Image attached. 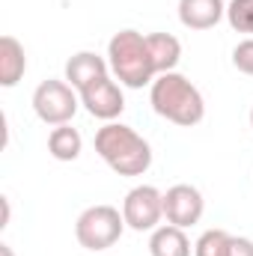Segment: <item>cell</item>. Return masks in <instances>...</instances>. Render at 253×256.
<instances>
[{"instance_id": "obj_5", "label": "cell", "mask_w": 253, "mask_h": 256, "mask_svg": "<svg viewBox=\"0 0 253 256\" xmlns=\"http://www.w3.org/2000/svg\"><path fill=\"white\" fill-rule=\"evenodd\" d=\"M80 92L68 80H42L33 92V110L45 126H68L78 114Z\"/></svg>"}, {"instance_id": "obj_17", "label": "cell", "mask_w": 253, "mask_h": 256, "mask_svg": "<svg viewBox=\"0 0 253 256\" xmlns=\"http://www.w3.org/2000/svg\"><path fill=\"white\" fill-rule=\"evenodd\" d=\"M232 66H236L242 74L253 78V39H244V42H238V45L232 48Z\"/></svg>"}, {"instance_id": "obj_20", "label": "cell", "mask_w": 253, "mask_h": 256, "mask_svg": "<svg viewBox=\"0 0 253 256\" xmlns=\"http://www.w3.org/2000/svg\"><path fill=\"white\" fill-rule=\"evenodd\" d=\"M0 256H15V254H12V248H9V244H0Z\"/></svg>"}, {"instance_id": "obj_6", "label": "cell", "mask_w": 253, "mask_h": 256, "mask_svg": "<svg viewBox=\"0 0 253 256\" xmlns=\"http://www.w3.org/2000/svg\"><path fill=\"white\" fill-rule=\"evenodd\" d=\"M122 218H126V226H131L134 232L158 230V224L164 218V194L155 185L131 188L122 200Z\"/></svg>"}, {"instance_id": "obj_11", "label": "cell", "mask_w": 253, "mask_h": 256, "mask_svg": "<svg viewBox=\"0 0 253 256\" xmlns=\"http://www.w3.org/2000/svg\"><path fill=\"white\" fill-rule=\"evenodd\" d=\"M27 72V54L24 45L15 36H0V86H15Z\"/></svg>"}, {"instance_id": "obj_14", "label": "cell", "mask_w": 253, "mask_h": 256, "mask_svg": "<svg viewBox=\"0 0 253 256\" xmlns=\"http://www.w3.org/2000/svg\"><path fill=\"white\" fill-rule=\"evenodd\" d=\"M84 149V140H80V131L72 126H57L51 128L48 134V152L57 158V161H74Z\"/></svg>"}, {"instance_id": "obj_15", "label": "cell", "mask_w": 253, "mask_h": 256, "mask_svg": "<svg viewBox=\"0 0 253 256\" xmlns=\"http://www.w3.org/2000/svg\"><path fill=\"white\" fill-rule=\"evenodd\" d=\"M226 21L236 33H253V0H230Z\"/></svg>"}, {"instance_id": "obj_4", "label": "cell", "mask_w": 253, "mask_h": 256, "mask_svg": "<svg viewBox=\"0 0 253 256\" xmlns=\"http://www.w3.org/2000/svg\"><path fill=\"white\" fill-rule=\"evenodd\" d=\"M122 230H126V218L120 208L108 206V202H98V206H90L78 214L74 220V238L80 248L92 250V254H102L108 248H114L120 238H122Z\"/></svg>"}, {"instance_id": "obj_1", "label": "cell", "mask_w": 253, "mask_h": 256, "mask_svg": "<svg viewBox=\"0 0 253 256\" xmlns=\"http://www.w3.org/2000/svg\"><path fill=\"white\" fill-rule=\"evenodd\" d=\"M149 102H152V110L173 122V126L190 128L196 122H202L206 116V102H202V92L190 84L185 74L179 72H167V74H158L152 80V90H149Z\"/></svg>"}, {"instance_id": "obj_18", "label": "cell", "mask_w": 253, "mask_h": 256, "mask_svg": "<svg viewBox=\"0 0 253 256\" xmlns=\"http://www.w3.org/2000/svg\"><path fill=\"white\" fill-rule=\"evenodd\" d=\"M224 256H253V242L244 238V236H230L226 248H224Z\"/></svg>"}, {"instance_id": "obj_8", "label": "cell", "mask_w": 253, "mask_h": 256, "mask_svg": "<svg viewBox=\"0 0 253 256\" xmlns=\"http://www.w3.org/2000/svg\"><path fill=\"white\" fill-rule=\"evenodd\" d=\"M80 104L86 108L90 116L104 120V122H114V120L126 110V96H122L120 84L110 80V74H108V78L96 80L92 86H86V90L80 92Z\"/></svg>"}, {"instance_id": "obj_21", "label": "cell", "mask_w": 253, "mask_h": 256, "mask_svg": "<svg viewBox=\"0 0 253 256\" xmlns=\"http://www.w3.org/2000/svg\"><path fill=\"white\" fill-rule=\"evenodd\" d=\"M250 128H253V108H250Z\"/></svg>"}, {"instance_id": "obj_3", "label": "cell", "mask_w": 253, "mask_h": 256, "mask_svg": "<svg viewBox=\"0 0 253 256\" xmlns=\"http://www.w3.org/2000/svg\"><path fill=\"white\" fill-rule=\"evenodd\" d=\"M108 63H110L114 78L128 90H140L158 78L152 54H149V42L137 30L114 33V39L108 42Z\"/></svg>"}, {"instance_id": "obj_2", "label": "cell", "mask_w": 253, "mask_h": 256, "mask_svg": "<svg viewBox=\"0 0 253 256\" xmlns=\"http://www.w3.org/2000/svg\"><path fill=\"white\" fill-rule=\"evenodd\" d=\"M96 152L120 176H143L152 167V146L131 126L108 122L96 131Z\"/></svg>"}, {"instance_id": "obj_9", "label": "cell", "mask_w": 253, "mask_h": 256, "mask_svg": "<svg viewBox=\"0 0 253 256\" xmlns=\"http://www.w3.org/2000/svg\"><path fill=\"white\" fill-rule=\"evenodd\" d=\"M108 72H110V63H108L104 57H98L96 51H78V54H72V57L66 60V80H68L78 92H84V90L92 86L96 80L108 78Z\"/></svg>"}, {"instance_id": "obj_10", "label": "cell", "mask_w": 253, "mask_h": 256, "mask_svg": "<svg viewBox=\"0 0 253 256\" xmlns=\"http://www.w3.org/2000/svg\"><path fill=\"white\" fill-rule=\"evenodd\" d=\"M224 15V0H179V21L188 30H212Z\"/></svg>"}, {"instance_id": "obj_16", "label": "cell", "mask_w": 253, "mask_h": 256, "mask_svg": "<svg viewBox=\"0 0 253 256\" xmlns=\"http://www.w3.org/2000/svg\"><path fill=\"white\" fill-rule=\"evenodd\" d=\"M226 238H230L226 230H206L194 244V256H224Z\"/></svg>"}, {"instance_id": "obj_12", "label": "cell", "mask_w": 253, "mask_h": 256, "mask_svg": "<svg viewBox=\"0 0 253 256\" xmlns=\"http://www.w3.org/2000/svg\"><path fill=\"white\" fill-rule=\"evenodd\" d=\"M146 42H149V54H152V63H155L158 74L176 72V66L182 60V42L173 33H149Z\"/></svg>"}, {"instance_id": "obj_19", "label": "cell", "mask_w": 253, "mask_h": 256, "mask_svg": "<svg viewBox=\"0 0 253 256\" xmlns=\"http://www.w3.org/2000/svg\"><path fill=\"white\" fill-rule=\"evenodd\" d=\"M0 206H3V220H0V226H9V200L0 196Z\"/></svg>"}, {"instance_id": "obj_13", "label": "cell", "mask_w": 253, "mask_h": 256, "mask_svg": "<svg viewBox=\"0 0 253 256\" xmlns=\"http://www.w3.org/2000/svg\"><path fill=\"white\" fill-rule=\"evenodd\" d=\"M149 254L152 256H190V238L185 236L182 226L164 224V226L152 230Z\"/></svg>"}, {"instance_id": "obj_7", "label": "cell", "mask_w": 253, "mask_h": 256, "mask_svg": "<svg viewBox=\"0 0 253 256\" xmlns=\"http://www.w3.org/2000/svg\"><path fill=\"white\" fill-rule=\"evenodd\" d=\"M202 212H206V200H202L200 188L185 185V182L167 188V194H164V218H167V224L188 230L194 224H200Z\"/></svg>"}]
</instances>
